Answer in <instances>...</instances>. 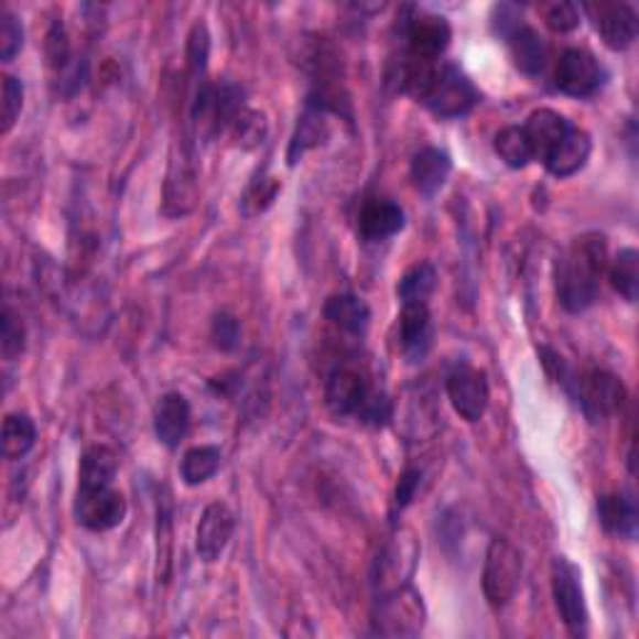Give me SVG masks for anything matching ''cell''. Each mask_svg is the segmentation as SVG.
Instances as JSON below:
<instances>
[{
  "mask_svg": "<svg viewBox=\"0 0 639 639\" xmlns=\"http://www.w3.org/2000/svg\"><path fill=\"white\" fill-rule=\"evenodd\" d=\"M0 347H3L6 360H15L25 347V325L15 310H3V327H0Z\"/></svg>",
  "mask_w": 639,
  "mask_h": 639,
  "instance_id": "cell-37",
  "label": "cell"
},
{
  "mask_svg": "<svg viewBox=\"0 0 639 639\" xmlns=\"http://www.w3.org/2000/svg\"><path fill=\"white\" fill-rule=\"evenodd\" d=\"M235 530V517L228 505L213 502L205 507V512L197 522L195 532V550L203 562H215L228 548Z\"/></svg>",
  "mask_w": 639,
  "mask_h": 639,
  "instance_id": "cell-15",
  "label": "cell"
},
{
  "mask_svg": "<svg viewBox=\"0 0 639 639\" xmlns=\"http://www.w3.org/2000/svg\"><path fill=\"white\" fill-rule=\"evenodd\" d=\"M595 31L603 35L607 48L625 51L637 37V13L627 3H587Z\"/></svg>",
  "mask_w": 639,
  "mask_h": 639,
  "instance_id": "cell-13",
  "label": "cell"
},
{
  "mask_svg": "<svg viewBox=\"0 0 639 639\" xmlns=\"http://www.w3.org/2000/svg\"><path fill=\"white\" fill-rule=\"evenodd\" d=\"M158 562L171 565V512L167 505H158Z\"/></svg>",
  "mask_w": 639,
  "mask_h": 639,
  "instance_id": "cell-43",
  "label": "cell"
},
{
  "mask_svg": "<svg viewBox=\"0 0 639 639\" xmlns=\"http://www.w3.org/2000/svg\"><path fill=\"white\" fill-rule=\"evenodd\" d=\"M23 25L11 11H0V61L11 63L23 48Z\"/></svg>",
  "mask_w": 639,
  "mask_h": 639,
  "instance_id": "cell-39",
  "label": "cell"
},
{
  "mask_svg": "<svg viewBox=\"0 0 639 639\" xmlns=\"http://www.w3.org/2000/svg\"><path fill=\"white\" fill-rule=\"evenodd\" d=\"M450 173H453V160H450L445 150L422 148L420 153H415V158H412L410 175L422 195L432 197L443 191Z\"/></svg>",
  "mask_w": 639,
  "mask_h": 639,
  "instance_id": "cell-22",
  "label": "cell"
},
{
  "mask_svg": "<svg viewBox=\"0 0 639 639\" xmlns=\"http://www.w3.org/2000/svg\"><path fill=\"white\" fill-rule=\"evenodd\" d=\"M477 100L479 93L475 88V83L469 80L463 71L455 68V65H445V68L437 73L435 86L427 93L425 106L435 112L437 118L453 120L467 116V112L477 106Z\"/></svg>",
  "mask_w": 639,
  "mask_h": 639,
  "instance_id": "cell-7",
  "label": "cell"
},
{
  "mask_svg": "<svg viewBox=\"0 0 639 639\" xmlns=\"http://www.w3.org/2000/svg\"><path fill=\"white\" fill-rule=\"evenodd\" d=\"M228 133L232 138L235 148H242V150H252L258 148L262 140L268 136V118L266 112L260 110H252V108H242L238 116L232 118V123L228 128Z\"/></svg>",
  "mask_w": 639,
  "mask_h": 639,
  "instance_id": "cell-33",
  "label": "cell"
},
{
  "mask_svg": "<svg viewBox=\"0 0 639 639\" xmlns=\"http://www.w3.org/2000/svg\"><path fill=\"white\" fill-rule=\"evenodd\" d=\"M589 153H592L589 136L585 130L572 126L567 130V136L560 140V145L544 158V167H548L554 177H572L587 165Z\"/></svg>",
  "mask_w": 639,
  "mask_h": 639,
  "instance_id": "cell-21",
  "label": "cell"
},
{
  "mask_svg": "<svg viewBox=\"0 0 639 639\" xmlns=\"http://www.w3.org/2000/svg\"><path fill=\"white\" fill-rule=\"evenodd\" d=\"M415 560L418 544L412 540V534L405 532V538L398 534V538L390 542V548L385 550L382 560H378V585L382 587V592L408 585L412 570H415Z\"/></svg>",
  "mask_w": 639,
  "mask_h": 639,
  "instance_id": "cell-18",
  "label": "cell"
},
{
  "mask_svg": "<svg viewBox=\"0 0 639 639\" xmlns=\"http://www.w3.org/2000/svg\"><path fill=\"white\" fill-rule=\"evenodd\" d=\"M405 37H408V53L418 55V58L435 61L443 55L453 37V28H450L447 18L435 13H412L405 21Z\"/></svg>",
  "mask_w": 639,
  "mask_h": 639,
  "instance_id": "cell-14",
  "label": "cell"
},
{
  "mask_svg": "<svg viewBox=\"0 0 639 639\" xmlns=\"http://www.w3.org/2000/svg\"><path fill=\"white\" fill-rule=\"evenodd\" d=\"M213 340L220 350H235L240 340V323L232 315H218L213 323Z\"/></svg>",
  "mask_w": 639,
  "mask_h": 639,
  "instance_id": "cell-42",
  "label": "cell"
},
{
  "mask_svg": "<svg viewBox=\"0 0 639 639\" xmlns=\"http://www.w3.org/2000/svg\"><path fill=\"white\" fill-rule=\"evenodd\" d=\"M522 582V554L507 540H492L485 554L483 592L490 607L502 609L515 599Z\"/></svg>",
  "mask_w": 639,
  "mask_h": 639,
  "instance_id": "cell-2",
  "label": "cell"
},
{
  "mask_svg": "<svg viewBox=\"0 0 639 639\" xmlns=\"http://www.w3.org/2000/svg\"><path fill=\"white\" fill-rule=\"evenodd\" d=\"M570 128H572L570 120L565 116H560L557 110H550V108L534 110L528 118V123L522 126L534 160H542L544 163V158H548L552 150L560 145V140L567 136Z\"/></svg>",
  "mask_w": 639,
  "mask_h": 639,
  "instance_id": "cell-20",
  "label": "cell"
},
{
  "mask_svg": "<svg viewBox=\"0 0 639 639\" xmlns=\"http://www.w3.org/2000/svg\"><path fill=\"white\" fill-rule=\"evenodd\" d=\"M278 191H280V183L275 181V177H266V181H260V183H256L250 187L248 191V195H246V213H250V215H256V213H262L268 208V205L275 201V195H278Z\"/></svg>",
  "mask_w": 639,
  "mask_h": 639,
  "instance_id": "cell-41",
  "label": "cell"
},
{
  "mask_svg": "<svg viewBox=\"0 0 639 639\" xmlns=\"http://www.w3.org/2000/svg\"><path fill=\"white\" fill-rule=\"evenodd\" d=\"M246 108L242 90L232 83H203L193 102V120L205 138L228 130L232 118Z\"/></svg>",
  "mask_w": 639,
  "mask_h": 639,
  "instance_id": "cell-3",
  "label": "cell"
},
{
  "mask_svg": "<svg viewBox=\"0 0 639 639\" xmlns=\"http://www.w3.org/2000/svg\"><path fill=\"white\" fill-rule=\"evenodd\" d=\"M495 153L500 155V160H505V165L515 167V171L528 167L534 160L532 148L520 126H507L495 136Z\"/></svg>",
  "mask_w": 639,
  "mask_h": 639,
  "instance_id": "cell-34",
  "label": "cell"
},
{
  "mask_svg": "<svg viewBox=\"0 0 639 639\" xmlns=\"http://www.w3.org/2000/svg\"><path fill=\"white\" fill-rule=\"evenodd\" d=\"M210 55V33L205 23H195L191 35H187V68L195 78H203L205 68H208Z\"/></svg>",
  "mask_w": 639,
  "mask_h": 639,
  "instance_id": "cell-36",
  "label": "cell"
},
{
  "mask_svg": "<svg viewBox=\"0 0 639 639\" xmlns=\"http://www.w3.org/2000/svg\"><path fill=\"white\" fill-rule=\"evenodd\" d=\"M420 469H405V473L400 475V483H398V490H394V505L400 507H408L412 500H415V492H418V487H420Z\"/></svg>",
  "mask_w": 639,
  "mask_h": 639,
  "instance_id": "cell-45",
  "label": "cell"
},
{
  "mask_svg": "<svg viewBox=\"0 0 639 639\" xmlns=\"http://www.w3.org/2000/svg\"><path fill=\"white\" fill-rule=\"evenodd\" d=\"M552 595L562 622L567 625L570 632L577 637L587 635L589 615L585 589H582V575L567 557H557L552 562Z\"/></svg>",
  "mask_w": 639,
  "mask_h": 639,
  "instance_id": "cell-5",
  "label": "cell"
},
{
  "mask_svg": "<svg viewBox=\"0 0 639 639\" xmlns=\"http://www.w3.org/2000/svg\"><path fill=\"white\" fill-rule=\"evenodd\" d=\"M507 43H510L517 71L524 75H540L544 71V65H548V45H544L542 35L534 28L520 25L507 37Z\"/></svg>",
  "mask_w": 639,
  "mask_h": 639,
  "instance_id": "cell-24",
  "label": "cell"
},
{
  "mask_svg": "<svg viewBox=\"0 0 639 639\" xmlns=\"http://www.w3.org/2000/svg\"><path fill=\"white\" fill-rule=\"evenodd\" d=\"M23 83L15 75H3V90H0V133L8 136L18 123L23 110Z\"/></svg>",
  "mask_w": 639,
  "mask_h": 639,
  "instance_id": "cell-35",
  "label": "cell"
},
{
  "mask_svg": "<svg viewBox=\"0 0 639 639\" xmlns=\"http://www.w3.org/2000/svg\"><path fill=\"white\" fill-rule=\"evenodd\" d=\"M325 317L331 320L335 327H340V331L350 335H360L368 331V325H370V307L365 305V300H360L357 295L340 293V295L327 297Z\"/></svg>",
  "mask_w": 639,
  "mask_h": 639,
  "instance_id": "cell-26",
  "label": "cell"
},
{
  "mask_svg": "<svg viewBox=\"0 0 639 639\" xmlns=\"http://www.w3.org/2000/svg\"><path fill=\"white\" fill-rule=\"evenodd\" d=\"M372 622L382 637H415L425 627V605L415 589L402 585L385 592Z\"/></svg>",
  "mask_w": 639,
  "mask_h": 639,
  "instance_id": "cell-4",
  "label": "cell"
},
{
  "mask_svg": "<svg viewBox=\"0 0 639 639\" xmlns=\"http://www.w3.org/2000/svg\"><path fill=\"white\" fill-rule=\"evenodd\" d=\"M126 497L112 487H78L73 515L90 532L116 530L126 520Z\"/></svg>",
  "mask_w": 639,
  "mask_h": 639,
  "instance_id": "cell-6",
  "label": "cell"
},
{
  "mask_svg": "<svg viewBox=\"0 0 639 639\" xmlns=\"http://www.w3.org/2000/svg\"><path fill=\"white\" fill-rule=\"evenodd\" d=\"M327 138V120H325V110L317 108L310 102V108L303 118H300L297 130L293 136V143H290V153L288 160L290 165H295L300 158L305 155V150L317 148L323 140Z\"/></svg>",
  "mask_w": 639,
  "mask_h": 639,
  "instance_id": "cell-28",
  "label": "cell"
},
{
  "mask_svg": "<svg viewBox=\"0 0 639 639\" xmlns=\"http://www.w3.org/2000/svg\"><path fill=\"white\" fill-rule=\"evenodd\" d=\"M191 422H193V412H191V402L185 400V394L167 392L160 398V402L155 405V415H153V430H155V437L165 447L181 445L187 437V432H191Z\"/></svg>",
  "mask_w": 639,
  "mask_h": 639,
  "instance_id": "cell-16",
  "label": "cell"
},
{
  "mask_svg": "<svg viewBox=\"0 0 639 639\" xmlns=\"http://www.w3.org/2000/svg\"><path fill=\"white\" fill-rule=\"evenodd\" d=\"M437 285V272L430 262H418L412 266L405 275L400 278L398 285V297L402 300V305H427L430 295L435 293Z\"/></svg>",
  "mask_w": 639,
  "mask_h": 639,
  "instance_id": "cell-29",
  "label": "cell"
},
{
  "mask_svg": "<svg viewBox=\"0 0 639 639\" xmlns=\"http://www.w3.org/2000/svg\"><path fill=\"white\" fill-rule=\"evenodd\" d=\"M220 450L213 447V445H201V447H193L187 450L183 455V463H181V477L185 485H203L208 483V479L218 473L220 467Z\"/></svg>",
  "mask_w": 639,
  "mask_h": 639,
  "instance_id": "cell-31",
  "label": "cell"
},
{
  "mask_svg": "<svg viewBox=\"0 0 639 639\" xmlns=\"http://www.w3.org/2000/svg\"><path fill=\"white\" fill-rule=\"evenodd\" d=\"M492 25H495V33L497 35H502L505 41L510 37L517 28H520V11H517L515 6H495L492 8Z\"/></svg>",
  "mask_w": 639,
  "mask_h": 639,
  "instance_id": "cell-44",
  "label": "cell"
},
{
  "mask_svg": "<svg viewBox=\"0 0 639 639\" xmlns=\"http://www.w3.org/2000/svg\"><path fill=\"white\" fill-rule=\"evenodd\" d=\"M605 71L597 58L582 48H567L560 55L557 68H554V86L565 96L589 98L603 88Z\"/></svg>",
  "mask_w": 639,
  "mask_h": 639,
  "instance_id": "cell-9",
  "label": "cell"
},
{
  "mask_svg": "<svg viewBox=\"0 0 639 639\" xmlns=\"http://www.w3.org/2000/svg\"><path fill=\"white\" fill-rule=\"evenodd\" d=\"M597 515L603 528L609 534H615V538L629 542L637 538V505L629 495H603L597 500Z\"/></svg>",
  "mask_w": 639,
  "mask_h": 639,
  "instance_id": "cell-23",
  "label": "cell"
},
{
  "mask_svg": "<svg viewBox=\"0 0 639 639\" xmlns=\"http://www.w3.org/2000/svg\"><path fill=\"white\" fill-rule=\"evenodd\" d=\"M118 477V457L106 445H93L83 453L78 487H112Z\"/></svg>",
  "mask_w": 639,
  "mask_h": 639,
  "instance_id": "cell-27",
  "label": "cell"
},
{
  "mask_svg": "<svg viewBox=\"0 0 639 639\" xmlns=\"http://www.w3.org/2000/svg\"><path fill=\"white\" fill-rule=\"evenodd\" d=\"M607 270V240L599 232H585L562 250L554 262V288L567 313H582L597 300L599 280Z\"/></svg>",
  "mask_w": 639,
  "mask_h": 639,
  "instance_id": "cell-1",
  "label": "cell"
},
{
  "mask_svg": "<svg viewBox=\"0 0 639 639\" xmlns=\"http://www.w3.org/2000/svg\"><path fill=\"white\" fill-rule=\"evenodd\" d=\"M197 203V171L195 160L187 145H175L171 155V167H167L165 177V203L163 213L171 218H181L187 215Z\"/></svg>",
  "mask_w": 639,
  "mask_h": 639,
  "instance_id": "cell-10",
  "label": "cell"
},
{
  "mask_svg": "<svg viewBox=\"0 0 639 639\" xmlns=\"http://www.w3.org/2000/svg\"><path fill=\"white\" fill-rule=\"evenodd\" d=\"M572 394H575L580 408L585 410L587 418L592 420L613 415V412L622 408L627 400L625 385L619 382V378H615L613 372L605 370H589L582 375V378H575Z\"/></svg>",
  "mask_w": 639,
  "mask_h": 639,
  "instance_id": "cell-8",
  "label": "cell"
},
{
  "mask_svg": "<svg viewBox=\"0 0 639 639\" xmlns=\"http://www.w3.org/2000/svg\"><path fill=\"white\" fill-rule=\"evenodd\" d=\"M447 398L463 420H483L487 405H490V385H487L485 372L469 368V365H457L447 375Z\"/></svg>",
  "mask_w": 639,
  "mask_h": 639,
  "instance_id": "cell-11",
  "label": "cell"
},
{
  "mask_svg": "<svg viewBox=\"0 0 639 639\" xmlns=\"http://www.w3.org/2000/svg\"><path fill=\"white\" fill-rule=\"evenodd\" d=\"M370 392L372 385L360 368H355V365H337L325 385L327 410L337 418L357 415V410L362 408V402L368 400Z\"/></svg>",
  "mask_w": 639,
  "mask_h": 639,
  "instance_id": "cell-12",
  "label": "cell"
},
{
  "mask_svg": "<svg viewBox=\"0 0 639 639\" xmlns=\"http://www.w3.org/2000/svg\"><path fill=\"white\" fill-rule=\"evenodd\" d=\"M37 440L35 422L23 415V412H13L3 420V455L6 459H21L31 453Z\"/></svg>",
  "mask_w": 639,
  "mask_h": 639,
  "instance_id": "cell-30",
  "label": "cell"
},
{
  "mask_svg": "<svg viewBox=\"0 0 639 639\" xmlns=\"http://www.w3.org/2000/svg\"><path fill=\"white\" fill-rule=\"evenodd\" d=\"M609 283H613V288L627 300V303H637L639 252L635 248H625L617 252L613 266H609Z\"/></svg>",
  "mask_w": 639,
  "mask_h": 639,
  "instance_id": "cell-32",
  "label": "cell"
},
{
  "mask_svg": "<svg viewBox=\"0 0 639 639\" xmlns=\"http://www.w3.org/2000/svg\"><path fill=\"white\" fill-rule=\"evenodd\" d=\"M432 347V315L427 305H402L400 350L408 362H422Z\"/></svg>",
  "mask_w": 639,
  "mask_h": 639,
  "instance_id": "cell-19",
  "label": "cell"
},
{
  "mask_svg": "<svg viewBox=\"0 0 639 639\" xmlns=\"http://www.w3.org/2000/svg\"><path fill=\"white\" fill-rule=\"evenodd\" d=\"M437 73H440V68L435 65V61H425V58H418V55L408 53L405 58L398 63L394 80H398V88L402 93H408V96L425 102L427 93L432 90V86H435Z\"/></svg>",
  "mask_w": 639,
  "mask_h": 639,
  "instance_id": "cell-25",
  "label": "cell"
},
{
  "mask_svg": "<svg viewBox=\"0 0 639 639\" xmlns=\"http://www.w3.org/2000/svg\"><path fill=\"white\" fill-rule=\"evenodd\" d=\"M540 13L544 18V25L554 33H570L580 25V8L575 3H567V0H554L540 8Z\"/></svg>",
  "mask_w": 639,
  "mask_h": 639,
  "instance_id": "cell-38",
  "label": "cell"
},
{
  "mask_svg": "<svg viewBox=\"0 0 639 639\" xmlns=\"http://www.w3.org/2000/svg\"><path fill=\"white\" fill-rule=\"evenodd\" d=\"M405 228V213L388 197H372L357 215V230L368 242L388 240Z\"/></svg>",
  "mask_w": 639,
  "mask_h": 639,
  "instance_id": "cell-17",
  "label": "cell"
},
{
  "mask_svg": "<svg viewBox=\"0 0 639 639\" xmlns=\"http://www.w3.org/2000/svg\"><path fill=\"white\" fill-rule=\"evenodd\" d=\"M357 420H362L365 425H375V427H380L385 425L392 418V402L390 398L385 392L380 390H375L368 394V400L362 402V408L357 410Z\"/></svg>",
  "mask_w": 639,
  "mask_h": 639,
  "instance_id": "cell-40",
  "label": "cell"
}]
</instances>
